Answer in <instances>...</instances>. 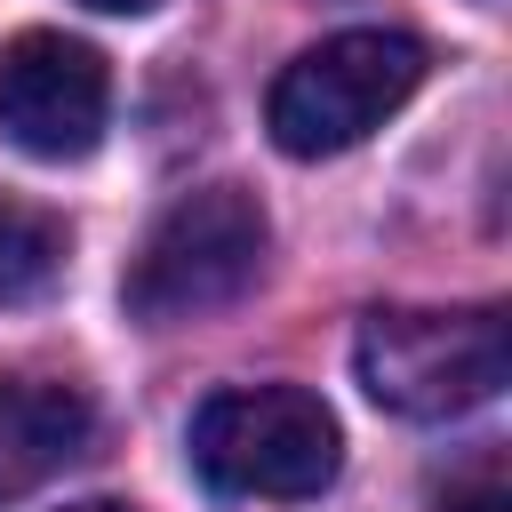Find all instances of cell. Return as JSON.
I'll list each match as a JSON object with an SVG mask.
<instances>
[{
  "label": "cell",
  "mask_w": 512,
  "mask_h": 512,
  "mask_svg": "<svg viewBox=\"0 0 512 512\" xmlns=\"http://www.w3.org/2000/svg\"><path fill=\"white\" fill-rule=\"evenodd\" d=\"M352 368H360V392L408 424H448V416H472L504 392L512 376V336H504V312L496 304H392V312H368L360 336H352Z\"/></svg>",
  "instance_id": "cell-1"
},
{
  "label": "cell",
  "mask_w": 512,
  "mask_h": 512,
  "mask_svg": "<svg viewBox=\"0 0 512 512\" xmlns=\"http://www.w3.org/2000/svg\"><path fill=\"white\" fill-rule=\"evenodd\" d=\"M264 256H272V224H264L256 192L200 184V192L160 208V224L144 232V248H136V264L120 280V304L144 328H176V320L240 304L256 288Z\"/></svg>",
  "instance_id": "cell-2"
},
{
  "label": "cell",
  "mask_w": 512,
  "mask_h": 512,
  "mask_svg": "<svg viewBox=\"0 0 512 512\" xmlns=\"http://www.w3.org/2000/svg\"><path fill=\"white\" fill-rule=\"evenodd\" d=\"M424 80V48L408 32H384V24H360V32H336L320 48H304L272 96H264V128L288 160H336L352 144H368Z\"/></svg>",
  "instance_id": "cell-3"
},
{
  "label": "cell",
  "mask_w": 512,
  "mask_h": 512,
  "mask_svg": "<svg viewBox=\"0 0 512 512\" xmlns=\"http://www.w3.org/2000/svg\"><path fill=\"white\" fill-rule=\"evenodd\" d=\"M192 464L232 496H320L344 464V432L304 384H232L192 416Z\"/></svg>",
  "instance_id": "cell-4"
},
{
  "label": "cell",
  "mask_w": 512,
  "mask_h": 512,
  "mask_svg": "<svg viewBox=\"0 0 512 512\" xmlns=\"http://www.w3.org/2000/svg\"><path fill=\"white\" fill-rule=\"evenodd\" d=\"M112 120V72L72 32H16L0 48V136L24 160H88Z\"/></svg>",
  "instance_id": "cell-5"
},
{
  "label": "cell",
  "mask_w": 512,
  "mask_h": 512,
  "mask_svg": "<svg viewBox=\"0 0 512 512\" xmlns=\"http://www.w3.org/2000/svg\"><path fill=\"white\" fill-rule=\"evenodd\" d=\"M96 432V408L64 376H0V504L56 480Z\"/></svg>",
  "instance_id": "cell-6"
},
{
  "label": "cell",
  "mask_w": 512,
  "mask_h": 512,
  "mask_svg": "<svg viewBox=\"0 0 512 512\" xmlns=\"http://www.w3.org/2000/svg\"><path fill=\"white\" fill-rule=\"evenodd\" d=\"M56 264H64V224L48 208H24L0 192V304L40 296L56 280Z\"/></svg>",
  "instance_id": "cell-7"
},
{
  "label": "cell",
  "mask_w": 512,
  "mask_h": 512,
  "mask_svg": "<svg viewBox=\"0 0 512 512\" xmlns=\"http://www.w3.org/2000/svg\"><path fill=\"white\" fill-rule=\"evenodd\" d=\"M440 512H512V496H504V480H496V472H480V480H464Z\"/></svg>",
  "instance_id": "cell-8"
},
{
  "label": "cell",
  "mask_w": 512,
  "mask_h": 512,
  "mask_svg": "<svg viewBox=\"0 0 512 512\" xmlns=\"http://www.w3.org/2000/svg\"><path fill=\"white\" fill-rule=\"evenodd\" d=\"M88 8H104V16H144V8H160V0H88Z\"/></svg>",
  "instance_id": "cell-9"
},
{
  "label": "cell",
  "mask_w": 512,
  "mask_h": 512,
  "mask_svg": "<svg viewBox=\"0 0 512 512\" xmlns=\"http://www.w3.org/2000/svg\"><path fill=\"white\" fill-rule=\"evenodd\" d=\"M64 512H136V504H120V496H88V504H64Z\"/></svg>",
  "instance_id": "cell-10"
}]
</instances>
